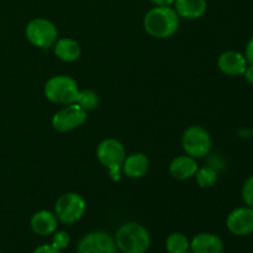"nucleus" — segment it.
I'll return each instance as SVG.
<instances>
[{"label": "nucleus", "mask_w": 253, "mask_h": 253, "mask_svg": "<svg viewBox=\"0 0 253 253\" xmlns=\"http://www.w3.org/2000/svg\"><path fill=\"white\" fill-rule=\"evenodd\" d=\"M179 19L174 7L155 6L143 17V27L150 36L161 40L168 39L179 29Z\"/></svg>", "instance_id": "nucleus-1"}, {"label": "nucleus", "mask_w": 253, "mask_h": 253, "mask_svg": "<svg viewBox=\"0 0 253 253\" xmlns=\"http://www.w3.org/2000/svg\"><path fill=\"white\" fill-rule=\"evenodd\" d=\"M115 244L123 253H145L151 245L150 232L141 224L127 222L119 227Z\"/></svg>", "instance_id": "nucleus-2"}, {"label": "nucleus", "mask_w": 253, "mask_h": 253, "mask_svg": "<svg viewBox=\"0 0 253 253\" xmlns=\"http://www.w3.org/2000/svg\"><path fill=\"white\" fill-rule=\"evenodd\" d=\"M96 158L104 167L108 168L111 179H120L124 161L126 158L125 147L120 141L113 137L101 141L96 147Z\"/></svg>", "instance_id": "nucleus-3"}, {"label": "nucleus", "mask_w": 253, "mask_h": 253, "mask_svg": "<svg viewBox=\"0 0 253 253\" xmlns=\"http://www.w3.org/2000/svg\"><path fill=\"white\" fill-rule=\"evenodd\" d=\"M78 83L69 76H53L43 86L44 96L51 103L58 105H68L76 103L79 93Z\"/></svg>", "instance_id": "nucleus-4"}, {"label": "nucleus", "mask_w": 253, "mask_h": 253, "mask_svg": "<svg viewBox=\"0 0 253 253\" xmlns=\"http://www.w3.org/2000/svg\"><path fill=\"white\" fill-rule=\"evenodd\" d=\"M182 147L185 155L195 158H203L208 156L211 151L212 140L209 131L203 126L192 125L183 132Z\"/></svg>", "instance_id": "nucleus-5"}, {"label": "nucleus", "mask_w": 253, "mask_h": 253, "mask_svg": "<svg viewBox=\"0 0 253 253\" xmlns=\"http://www.w3.org/2000/svg\"><path fill=\"white\" fill-rule=\"evenodd\" d=\"M86 209V203L78 193L68 192L59 195L54 204V214L58 221L63 224H73L82 219Z\"/></svg>", "instance_id": "nucleus-6"}, {"label": "nucleus", "mask_w": 253, "mask_h": 253, "mask_svg": "<svg viewBox=\"0 0 253 253\" xmlns=\"http://www.w3.org/2000/svg\"><path fill=\"white\" fill-rule=\"evenodd\" d=\"M27 41L40 48H48L54 44L58 37V30L53 22L43 17L31 20L25 29Z\"/></svg>", "instance_id": "nucleus-7"}, {"label": "nucleus", "mask_w": 253, "mask_h": 253, "mask_svg": "<svg viewBox=\"0 0 253 253\" xmlns=\"http://www.w3.org/2000/svg\"><path fill=\"white\" fill-rule=\"evenodd\" d=\"M86 120V111L78 104H68L59 109L52 118V126L58 132H69L83 125Z\"/></svg>", "instance_id": "nucleus-8"}, {"label": "nucleus", "mask_w": 253, "mask_h": 253, "mask_svg": "<svg viewBox=\"0 0 253 253\" xmlns=\"http://www.w3.org/2000/svg\"><path fill=\"white\" fill-rule=\"evenodd\" d=\"M77 253H116L115 240L104 231H94L79 241Z\"/></svg>", "instance_id": "nucleus-9"}, {"label": "nucleus", "mask_w": 253, "mask_h": 253, "mask_svg": "<svg viewBox=\"0 0 253 253\" xmlns=\"http://www.w3.org/2000/svg\"><path fill=\"white\" fill-rule=\"evenodd\" d=\"M226 226L236 236H246L253 232V208L242 207L232 210L226 217Z\"/></svg>", "instance_id": "nucleus-10"}, {"label": "nucleus", "mask_w": 253, "mask_h": 253, "mask_svg": "<svg viewBox=\"0 0 253 253\" xmlns=\"http://www.w3.org/2000/svg\"><path fill=\"white\" fill-rule=\"evenodd\" d=\"M249 62L245 54L237 51H225L217 58V67L224 74L230 77L244 76Z\"/></svg>", "instance_id": "nucleus-11"}, {"label": "nucleus", "mask_w": 253, "mask_h": 253, "mask_svg": "<svg viewBox=\"0 0 253 253\" xmlns=\"http://www.w3.org/2000/svg\"><path fill=\"white\" fill-rule=\"evenodd\" d=\"M30 225L35 234L40 235V236H47V235H51L57 231L58 219L54 212L48 211V210H40L32 215Z\"/></svg>", "instance_id": "nucleus-12"}, {"label": "nucleus", "mask_w": 253, "mask_h": 253, "mask_svg": "<svg viewBox=\"0 0 253 253\" xmlns=\"http://www.w3.org/2000/svg\"><path fill=\"white\" fill-rule=\"evenodd\" d=\"M198 162L195 158L188 155L178 156L169 163V173L178 180H185L194 177L198 170Z\"/></svg>", "instance_id": "nucleus-13"}, {"label": "nucleus", "mask_w": 253, "mask_h": 253, "mask_svg": "<svg viewBox=\"0 0 253 253\" xmlns=\"http://www.w3.org/2000/svg\"><path fill=\"white\" fill-rule=\"evenodd\" d=\"M190 249L193 253H221L224 244L217 235L202 232L193 237Z\"/></svg>", "instance_id": "nucleus-14"}, {"label": "nucleus", "mask_w": 253, "mask_h": 253, "mask_svg": "<svg viewBox=\"0 0 253 253\" xmlns=\"http://www.w3.org/2000/svg\"><path fill=\"white\" fill-rule=\"evenodd\" d=\"M150 168V161L145 153L136 152L131 153L125 158L123 165V172L125 173L126 177L137 179V178L143 177L146 172Z\"/></svg>", "instance_id": "nucleus-15"}, {"label": "nucleus", "mask_w": 253, "mask_h": 253, "mask_svg": "<svg viewBox=\"0 0 253 253\" xmlns=\"http://www.w3.org/2000/svg\"><path fill=\"white\" fill-rule=\"evenodd\" d=\"M174 10L178 16L187 20H197L205 14L207 0H174Z\"/></svg>", "instance_id": "nucleus-16"}, {"label": "nucleus", "mask_w": 253, "mask_h": 253, "mask_svg": "<svg viewBox=\"0 0 253 253\" xmlns=\"http://www.w3.org/2000/svg\"><path fill=\"white\" fill-rule=\"evenodd\" d=\"M53 52L61 61L71 63V62H76L77 59L81 57L82 48L81 44L73 39L69 37H63V39H58L54 42Z\"/></svg>", "instance_id": "nucleus-17"}, {"label": "nucleus", "mask_w": 253, "mask_h": 253, "mask_svg": "<svg viewBox=\"0 0 253 253\" xmlns=\"http://www.w3.org/2000/svg\"><path fill=\"white\" fill-rule=\"evenodd\" d=\"M189 247V240L182 232H173L166 240V249L169 253H187Z\"/></svg>", "instance_id": "nucleus-18"}, {"label": "nucleus", "mask_w": 253, "mask_h": 253, "mask_svg": "<svg viewBox=\"0 0 253 253\" xmlns=\"http://www.w3.org/2000/svg\"><path fill=\"white\" fill-rule=\"evenodd\" d=\"M99 103H100V99L99 95L96 94V91L91 90V89H83V90H79L78 96H77L76 104H78L83 110L88 111L94 110V109L98 108Z\"/></svg>", "instance_id": "nucleus-19"}, {"label": "nucleus", "mask_w": 253, "mask_h": 253, "mask_svg": "<svg viewBox=\"0 0 253 253\" xmlns=\"http://www.w3.org/2000/svg\"><path fill=\"white\" fill-rule=\"evenodd\" d=\"M195 179L200 188H211L217 180V172L212 167L198 168L195 173Z\"/></svg>", "instance_id": "nucleus-20"}, {"label": "nucleus", "mask_w": 253, "mask_h": 253, "mask_svg": "<svg viewBox=\"0 0 253 253\" xmlns=\"http://www.w3.org/2000/svg\"><path fill=\"white\" fill-rule=\"evenodd\" d=\"M241 195L245 204H246L247 207L253 208V175L252 177L247 178L246 182L244 183V185H242Z\"/></svg>", "instance_id": "nucleus-21"}, {"label": "nucleus", "mask_w": 253, "mask_h": 253, "mask_svg": "<svg viewBox=\"0 0 253 253\" xmlns=\"http://www.w3.org/2000/svg\"><path fill=\"white\" fill-rule=\"evenodd\" d=\"M71 237L67 234L66 231H54L53 232V239H52V246L57 250H63L66 249L69 245Z\"/></svg>", "instance_id": "nucleus-22"}, {"label": "nucleus", "mask_w": 253, "mask_h": 253, "mask_svg": "<svg viewBox=\"0 0 253 253\" xmlns=\"http://www.w3.org/2000/svg\"><path fill=\"white\" fill-rule=\"evenodd\" d=\"M245 57H246L249 64H253V37L247 42L246 49H245Z\"/></svg>", "instance_id": "nucleus-23"}, {"label": "nucleus", "mask_w": 253, "mask_h": 253, "mask_svg": "<svg viewBox=\"0 0 253 253\" xmlns=\"http://www.w3.org/2000/svg\"><path fill=\"white\" fill-rule=\"evenodd\" d=\"M34 253H61V252H59V250L54 249L52 245H42V246L37 247V249L34 251Z\"/></svg>", "instance_id": "nucleus-24"}, {"label": "nucleus", "mask_w": 253, "mask_h": 253, "mask_svg": "<svg viewBox=\"0 0 253 253\" xmlns=\"http://www.w3.org/2000/svg\"><path fill=\"white\" fill-rule=\"evenodd\" d=\"M244 76H245V79H246L249 83L253 84V64H249V66H247Z\"/></svg>", "instance_id": "nucleus-25"}, {"label": "nucleus", "mask_w": 253, "mask_h": 253, "mask_svg": "<svg viewBox=\"0 0 253 253\" xmlns=\"http://www.w3.org/2000/svg\"><path fill=\"white\" fill-rule=\"evenodd\" d=\"M155 6H170L174 0H150Z\"/></svg>", "instance_id": "nucleus-26"}, {"label": "nucleus", "mask_w": 253, "mask_h": 253, "mask_svg": "<svg viewBox=\"0 0 253 253\" xmlns=\"http://www.w3.org/2000/svg\"><path fill=\"white\" fill-rule=\"evenodd\" d=\"M0 253H2V252H1V251H0Z\"/></svg>", "instance_id": "nucleus-27"}, {"label": "nucleus", "mask_w": 253, "mask_h": 253, "mask_svg": "<svg viewBox=\"0 0 253 253\" xmlns=\"http://www.w3.org/2000/svg\"><path fill=\"white\" fill-rule=\"evenodd\" d=\"M187 253H188V252H187Z\"/></svg>", "instance_id": "nucleus-28"}]
</instances>
